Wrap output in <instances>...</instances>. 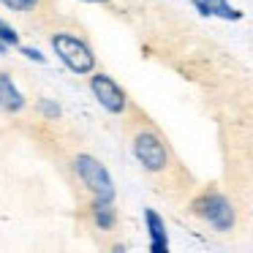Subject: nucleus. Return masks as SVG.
<instances>
[{"label":"nucleus","mask_w":253,"mask_h":253,"mask_svg":"<svg viewBox=\"0 0 253 253\" xmlns=\"http://www.w3.org/2000/svg\"><path fill=\"white\" fill-rule=\"evenodd\" d=\"M46 39H49V46L57 55V60L68 71L79 74V77H87V74L95 71V52L82 33H77L71 28H55L49 30Z\"/></svg>","instance_id":"obj_1"},{"label":"nucleus","mask_w":253,"mask_h":253,"mask_svg":"<svg viewBox=\"0 0 253 253\" xmlns=\"http://www.w3.org/2000/svg\"><path fill=\"white\" fill-rule=\"evenodd\" d=\"M74 174L82 182V188L90 193V199L98 202H115V182H112L106 166L101 164L95 155L79 153L74 155Z\"/></svg>","instance_id":"obj_2"},{"label":"nucleus","mask_w":253,"mask_h":253,"mask_svg":"<svg viewBox=\"0 0 253 253\" xmlns=\"http://www.w3.org/2000/svg\"><path fill=\"white\" fill-rule=\"evenodd\" d=\"M133 155L142 164V169L150 174H161V171L169 169V150L153 128H142L133 136Z\"/></svg>","instance_id":"obj_3"},{"label":"nucleus","mask_w":253,"mask_h":253,"mask_svg":"<svg viewBox=\"0 0 253 253\" xmlns=\"http://www.w3.org/2000/svg\"><path fill=\"white\" fill-rule=\"evenodd\" d=\"M87 84H90V93L95 95V101H98L101 106H104L109 115H123V112L128 109V95L126 90L120 87V84L115 82V79L109 77V74L104 71H93L87 74Z\"/></svg>","instance_id":"obj_4"},{"label":"nucleus","mask_w":253,"mask_h":253,"mask_svg":"<svg viewBox=\"0 0 253 253\" xmlns=\"http://www.w3.org/2000/svg\"><path fill=\"white\" fill-rule=\"evenodd\" d=\"M193 210L196 215H202L210 226H215L218 231H231L234 229V210H231V202L223 196V193H202V196L193 202Z\"/></svg>","instance_id":"obj_5"},{"label":"nucleus","mask_w":253,"mask_h":253,"mask_svg":"<svg viewBox=\"0 0 253 253\" xmlns=\"http://www.w3.org/2000/svg\"><path fill=\"white\" fill-rule=\"evenodd\" d=\"M0 6H6L8 11L19 14V17H25V19L52 17V0H0Z\"/></svg>","instance_id":"obj_6"},{"label":"nucleus","mask_w":253,"mask_h":253,"mask_svg":"<svg viewBox=\"0 0 253 253\" xmlns=\"http://www.w3.org/2000/svg\"><path fill=\"white\" fill-rule=\"evenodd\" d=\"M144 223L150 231V251L153 253H166L169 251V240H166V223L155 210H144Z\"/></svg>","instance_id":"obj_7"},{"label":"nucleus","mask_w":253,"mask_h":253,"mask_svg":"<svg viewBox=\"0 0 253 253\" xmlns=\"http://www.w3.org/2000/svg\"><path fill=\"white\" fill-rule=\"evenodd\" d=\"M0 109L6 112H22L25 109V95L19 93V87L14 84V79L8 74L0 71Z\"/></svg>","instance_id":"obj_8"},{"label":"nucleus","mask_w":253,"mask_h":253,"mask_svg":"<svg viewBox=\"0 0 253 253\" xmlns=\"http://www.w3.org/2000/svg\"><path fill=\"white\" fill-rule=\"evenodd\" d=\"M90 215H93V223L101 231H112L117 226V210L115 202H98V199H90Z\"/></svg>","instance_id":"obj_9"},{"label":"nucleus","mask_w":253,"mask_h":253,"mask_svg":"<svg viewBox=\"0 0 253 253\" xmlns=\"http://www.w3.org/2000/svg\"><path fill=\"white\" fill-rule=\"evenodd\" d=\"M193 6L204 17H220V19H242V11L231 8L226 0H193Z\"/></svg>","instance_id":"obj_10"},{"label":"nucleus","mask_w":253,"mask_h":253,"mask_svg":"<svg viewBox=\"0 0 253 253\" xmlns=\"http://www.w3.org/2000/svg\"><path fill=\"white\" fill-rule=\"evenodd\" d=\"M0 44H6V46H19L17 30H14L8 22H3V19H0Z\"/></svg>","instance_id":"obj_11"},{"label":"nucleus","mask_w":253,"mask_h":253,"mask_svg":"<svg viewBox=\"0 0 253 253\" xmlns=\"http://www.w3.org/2000/svg\"><path fill=\"white\" fill-rule=\"evenodd\" d=\"M39 106H41V112H44L46 117H60V106L57 104H52V101H39Z\"/></svg>","instance_id":"obj_12"},{"label":"nucleus","mask_w":253,"mask_h":253,"mask_svg":"<svg viewBox=\"0 0 253 253\" xmlns=\"http://www.w3.org/2000/svg\"><path fill=\"white\" fill-rule=\"evenodd\" d=\"M19 49H22V55H25V57H30V60H36V63H46V57L41 55L39 49H33V46H19Z\"/></svg>","instance_id":"obj_13"},{"label":"nucleus","mask_w":253,"mask_h":253,"mask_svg":"<svg viewBox=\"0 0 253 253\" xmlns=\"http://www.w3.org/2000/svg\"><path fill=\"white\" fill-rule=\"evenodd\" d=\"M82 3H98V6H106V3H112V0H82Z\"/></svg>","instance_id":"obj_14"},{"label":"nucleus","mask_w":253,"mask_h":253,"mask_svg":"<svg viewBox=\"0 0 253 253\" xmlns=\"http://www.w3.org/2000/svg\"><path fill=\"white\" fill-rule=\"evenodd\" d=\"M6 49H8V46H6V44H0V55H3V52H6Z\"/></svg>","instance_id":"obj_15"}]
</instances>
